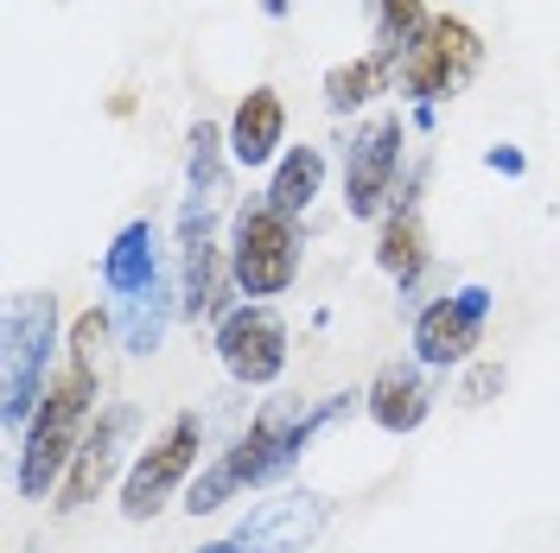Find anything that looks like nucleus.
Here are the masks:
<instances>
[{"label":"nucleus","instance_id":"26","mask_svg":"<svg viewBox=\"0 0 560 553\" xmlns=\"http://www.w3.org/2000/svg\"><path fill=\"white\" fill-rule=\"evenodd\" d=\"M408 128H415V134H427V128H433V108H427V103H415V115H408Z\"/></svg>","mask_w":560,"mask_h":553},{"label":"nucleus","instance_id":"23","mask_svg":"<svg viewBox=\"0 0 560 553\" xmlns=\"http://www.w3.org/2000/svg\"><path fill=\"white\" fill-rule=\"evenodd\" d=\"M108 331H115L108 311H83V318L70 325V363H90V369H96V350L108 344Z\"/></svg>","mask_w":560,"mask_h":553},{"label":"nucleus","instance_id":"25","mask_svg":"<svg viewBox=\"0 0 560 553\" xmlns=\"http://www.w3.org/2000/svg\"><path fill=\"white\" fill-rule=\"evenodd\" d=\"M485 166H490V173H503V178H523L528 173V153H523V146H510V140H497V146H485Z\"/></svg>","mask_w":560,"mask_h":553},{"label":"nucleus","instance_id":"9","mask_svg":"<svg viewBox=\"0 0 560 553\" xmlns=\"http://www.w3.org/2000/svg\"><path fill=\"white\" fill-rule=\"evenodd\" d=\"M135 433H140V414L135 408H103L96 414V426H90V439L77 446V458H70V471H65V490L51 496V509L58 516H77L83 503H96L108 484H115V471H121V451L135 446Z\"/></svg>","mask_w":560,"mask_h":553},{"label":"nucleus","instance_id":"18","mask_svg":"<svg viewBox=\"0 0 560 553\" xmlns=\"http://www.w3.org/2000/svg\"><path fill=\"white\" fill-rule=\"evenodd\" d=\"M395 64H401V58H388V51H363V58H350V64H331L325 70V108H331V115H357L363 103L388 96Z\"/></svg>","mask_w":560,"mask_h":553},{"label":"nucleus","instance_id":"7","mask_svg":"<svg viewBox=\"0 0 560 553\" xmlns=\"http://www.w3.org/2000/svg\"><path fill=\"white\" fill-rule=\"evenodd\" d=\"M217 363L236 388H275L287 376V318L268 299H243L217 325Z\"/></svg>","mask_w":560,"mask_h":553},{"label":"nucleus","instance_id":"27","mask_svg":"<svg viewBox=\"0 0 560 553\" xmlns=\"http://www.w3.org/2000/svg\"><path fill=\"white\" fill-rule=\"evenodd\" d=\"M261 13H268V20H287V13H293V0H261Z\"/></svg>","mask_w":560,"mask_h":553},{"label":"nucleus","instance_id":"2","mask_svg":"<svg viewBox=\"0 0 560 553\" xmlns=\"http://www.w3.org/2000/svg\"><path fill=\"white\" fill-rule=\"evenodd\" d=\"M51 356H58V293H13L0 318V426L26 433L51 388Z\"/></svg>","mask_w":560,"mask_h":553},{"label":"nucleus","instance_id":"14","mask_svg":"<svg viewBox=\"0 0 560 553\" xmlns=\"http://www.w3.org/2000/svg\"><path fill=\"white\" fill-rule=\"evenodd\" d=\"M230 173H236V160H230V134L217 128V121H191V134H185V204L198 210H223L230 216Z\"/></svg>","mask_w":560,"mask_h":553},{"label":"nucleus","instance_id":"12","mask_svg":"<svg viewBox=\"0 0 560 553\" xmlns=\"http://www.w3.org/2000/svg\"><path fill=\"white\" fill-rule=\"evenodd\" d=\"M223 134H230V160H236V173H261V166H275L280 146H287V103H280V90L255 83L248 96H236L230 121H223Z\"/></svg>","mask_w":560,"mask_h":553},{"label":"nucleus","instance_id":"15","mask_svg":"<svg viewBox=\"0 0 560 553\" xmlns=\"http://www.w3.org/2000/svg\"><path fill=\"white\" fill-rule=\"evenodd\" d=\"M376 268H383L401 293H420V280L433 274V248H427V223L420 204H395L376 230Z\"/></svg>","mask_w":560,"mask_h":553},{"label":"nucleus","instance_id":"16","mask_svg":"<svg viewBox=\"0 0 560 553\" xmlns=\"http://www.w3.org/2000/svg\"><path fill=\"white\" fill-rule=\"evenodd\" d=\"M173 318H178V274H160L147 293L115 299V338H121L128 356H153V350L166 344Z\"/></svg>","mask_w":560,"mask_h":553},{"label":"nucleus","instance_id":"1","mask_svg":"<svg viewBox=\"0 0 560 553\" xmlns=\"http://www.w3.org/2000/svg\"><path fill=\"white\" fill-rule=\"evenodd\" d=\"M96 395H103V376H96L90 363H65L58 381L45 388L33 426L20 433V458H13V490H20L26 503H45V496L65 490L70 458H77V446L90 439V426L103 414Z\"/></svg>","mask_w":560,"mask_h":553},{"label":"nucleus","instance_id":"10","mask_svg":"<svg viewBox=\"0 0 560 553\" xmlns=\"http://www.w3.org/2000/svg\"><path fill=\"white\" fill-rule=\"evenodd\" d=\"M433 376H440V369H427L420 356H395V363H383L376 381L363 388V414L376 420L383 433H395V439H401V433H420L427 414H433V401H440Z\"/></svg>","mask_w":560,"mask_h":553},{"label":"nucleus","instance_id":"19","mask_svg":"<svg viewBox=\"0 0 560 553\" xmlns=\"http://www.w3.org/2000/svg\"><path fill=\"white\" fill-rule=\"evenodd\" d=\"M318 191H325V153H318V146H287L275 160V173H268V191H261V198H268L280 216H306Z\"/></svg>","mask_w":560,"mask_h":553},{"label":"nucleus","instance_id":"4","mask_svg":"<svg viewBox=\"0 0 560 553\" xmlns=\"http://www.w3.org/2000/svg\"><path fill=\"white\" fill-rule=\"evenodd\" d=\"M198 451H205V414H198V408H178V414L147 439V451L128 464V478H121V516L128 521L160 516L178 490L198 478Z\"/></svg>","mask_w":560,"mask_h":553},{"label":"nucleus","instance_id":"28","mask_svg":"<svg viewBox=\"0 0 560 553\" xmlns=\"http://www.w3.org/2000/svg\"><path fill=\"white\" fill-rule=\"evenodd\" d=\"M191 553H243V548H236V541L223 534V541H205V548H191Z\"/></svg>","mask_w":560,"mask_h":553},{"label":"nucleus","instance_id":"20","mask_svg":"<svg viewBox=\"0 0 560 553\" xmlns=\"http://www.w3.org/2000/svg\"><path fill=\"white\" fill-rule=\"evenodd\" d=\"M370 7H376V51H388V58H408L433 33L427 0H370Z\"/></svg>","mask_w":560,"mask_h":553},{"label":"nucleus","instance_id":"13","mask_svg":"<svg viewBox=\"0 0 560 553\" xmlns=\"http://www.w3.org/2000/svg\"><path fill=\"white\" fill-rule=\"evenodd\" d=\"M103 286L115 293V299H135V293H147L153 280L166 274V255H160V223L153 216H135V223H121L115 230V243L103 248Z\"/></svg>","mask_w":560,"mask_h":553},{"label":"nucleus","instance_id":"5","mask_svg":"<svg viewBox=\"0 0 560 553\" xmlns=\"http://www.w3.org/2000/svg\"><path fill=\"white\" fill-rule=\"evenodd\" d=\"M401 153H408V121L383 108L370 115L345 146V210L350 223H383L395 191H401Z\"/></svg>","mask_w":560,"mask_h":553},{"label":"nucleus","instance_id":"22","mask_svg":"<svg viewBox=\"0 0 560 553\" xmlns=\"http://www.w3.org/2000/svg\"><path fill=\"white\" fill-rule=\"evenodd\" d=\"M433 38L453 51V64L465 70V77H478V64H485V38L471 33L465 20H453V13H446V20H433Z\"/></svg>","mask_w":560,"mask_h":553},{"label":"nucleus","instance_id":"8","mask_svg":"<svg viewBox=\"0 0 560 553\" xmlns=\"http://www.w3.org/2000/svg\"><path fill=\"white\" fill-rule=\"evenodd\" d=\"M325 528H331V496H318V490H275L268 503H255L230 528V541L243 553H306Z\"/></svg>","mask_w":560,"mask_h":553},{"label":"nucleus","instance_id":"24","mask_svg":"<svg viewBox=\"0 0 560 553\" xmlns=\"http://www.w3.org/2000/svg\"><path fill=\"white\" fill-rule=\"evenodd\" d=\"M503 388H510V369H503V363H465L458 401H465V408H485L490 395H503Z\"/></svg>","mask_w":560,"mask_h":553},{"label":"nucleus","instance_id":"6","mask_svg":"<svg viewBox=\"0 0 560 553\" xmlns=\"http://www.w3.org/2000/svg\"><path fill=\"white\" fill-rule=\"evenodd\" d=\"M490 293L485 280H465L453 293H440V299H427L415 311V356L427 369H465L478 344H485V325H490Z\"/></svg>","mask_w":560,"mask_h":553},{"label":"nucleus","instance_id":"17","mask_svg":"<svg viewBox=\"0 0 560 553\" xmlns=\"http://www.w3.org/2000/svg\"><path fill=\"white\" fill-rule=\"evenodd\" d=\"M395 83H401V96H415V103L440 108L446 96H458V90H465L471 77H465V70L453 64V51H446L440 38L427 33V38L415 45V51H408V58L395 64Z\"/></svg>","mask_w":560,"mask_h":553},{"label":"nucleus","instance_id":"3","mask_svg":"<svg viewBox=\"0 0 560 553\" xmlns=\"http://www.w3.org/2000/svg\"><path fill=\"white\" fill-rule=\"evenodd\" d=\"M230 274L243 299H280L300 280V230L268 198L230 210Z\"/></svg>","mask_w":560,"mask_h":553},{"label":"nucleus","instance_id":"21","mask_svg":"<svg viewBox=\"0 0 560 553\" xmlns=\"http://www.w3.org/2000/svg\"><path fill=\"white\" fill-rule=\"evenodd\" d=\"M236 496H243V484H236L230 458L217 451L205 471H198V478L185 484V509H191V516H217V509H223V503H236Z\"/></svg>","mask_w":560,"mask_h":553},{"label":"nucleus","instance_id":"11","mask_svg":"<svg viewBox=\"0 0 560 553\" xmlns=\"http://www.w3.org/2000/svg\"><path fill=\"white\" fill-rule=\"evenodd\" d=\"M230 293H236V274H230V243H178V318L185 325H223L230 318Z\"/></svg>","mask_w":560,"mask_h":553}]
</instances>
